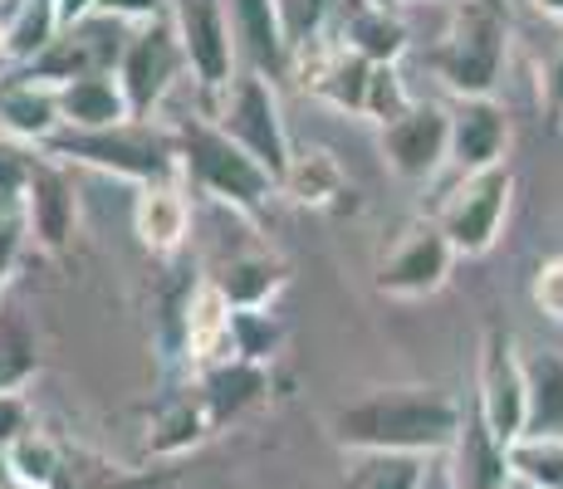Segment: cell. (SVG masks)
Wrapping results in <instances>:
<instances>
[{
	"mask_svg": "<svg viewBox=\"0 0 563 489\" xmlns=\"http://www.w3.org/2000/svg\"><path fill=\"white\" fill-rule=\"evenodd\" d=\"M505 157H510V113L495 103V93L456 98L451 103V167L471 177L485 167H505Z\"/></svg>",
	"mask_w": 563,
	"mask_h": 489,
	"instance_id": "cell-12",
	"label": "cell"
},
{
	"mask_svg": "<svg viewBox=\"0 0 563 489\" xmlns=\"http://www.w3.org/2000/svg\"><path fill=\"white\" fill-rule=\"evenodd\" d=\"M64 127V108H59V84L40 79L35 69L25 74H5L0 79V133L15 143H35L45 147L54 133Z\"/></svg>",
	"mask_w": 563,
	"mask_h": 489,
	"instance_id": "cell-14",
	"label": "cell"
},
{
	"mask_svg": "<svg viewBox=\"0 0 563 489\" xmlns=\"http://www.w3.org/2000/svg\"><path fill=\"white\" fill-rule=\"evenodd\" d=\"M339 40L349 49H358L363 59H373V64H397L411 45L402 15H397L393 5H383V0H349Z\"/></svg>",
	"mask_w": 563,
	"mask_h": 489,
	"instance_id": "cell-20",
	"label": "cell"
},
{
	"mask_svg": "<svg viewBox=\"0 0 563 489\" xmlns=\"http://www.w3.org/2000/svg\"><path fill=\"white\" fill-rule=\"evenodd\" d=\"M529 5H534L544 20H563V0H529Z\"/></svg>",
	"mask_w": 563,
	"mask_h": 489,
	"instance_id": "cell-43",
	"label": "cell"
},
{
	"mask_svg": "<svg viewBox=\"0 0 563 489\" xmlns=\"http://www.w3.org/2000/svg\"><path fill=\"white\" fill-rule=\"evenodd\" d=\"M231 323H235V303L216 289L211 275H201L197 285H191L187 303H181V333H187V357L191 363L211 367V363L235 357Z\"/></svg>",
	"mask_w": 563,
	"mask_h": 489,
	"instance_id": "cell-15",
	"label": "cell"
},
{
	"mask_svg": "<svg viewBox=\"0 0 563 489\" xmlns=\"http://www.w3.org/2000/svg\"><path fill=\"white\" fill-rule=\"evenodd\" d=\"M510 49V15L495 0H456L441 40L427 49V64L456 98L495 93Z\"/></svg>",
	"mask_w": 563,
	"mask_h": 489,
	"instance_id": "cell-2",
	"label": "cell"
},
{
	"mask_svg": "<svg viewBox=\"0 0 563 489\" xmlns=\"http://www.w3.org/2000/svg\"><path fill=\"white\" fill-rule=\"evenodd\" d=\"M59 108H64V127H84V133L133 123V103H128L123 84H118V69H93L59 84Z\"/></svg>",
	"mask_w": 563,
	"mask_h": 489,
	"instance_id": "cell-17",
	"label": "cell"
},
{
	"mask_svg": "<svg viewBox=\"0 0 563 489\" xmlns=\"http://www.w3.org/2000/svg\"><path fill=\"white\" fill-rule=\"evenodd\" d=\"M461 411L441 387H377L333 411V441L343 451H393V455H451L461 436Z\"/></svg>",
	"mask_w": 563,
	"mask_h": 489,
	"instance_id": "cell-1",
	"label": "cell"
},
{
	"mask_svg": "<svg viewBox=\"0 0 563 489\" xmlns=\"http://www.w3.org/2000/svg\"><path fill=\"white\" fill-rule=\"evenodd\" d=\"M539 103H544L549 123L563 127V45L544 59V69H539Z\"/></svg>",
	"mask_w": 563,
	"mask_h": 489,
	"instance_id": "cell-36",
	"label": "cell"
},
{
	"mask_svg": "<svg viewBox=\"0 0 563 489\" xmlns=\"http://www.w3.org/2000/svg\"><path fill=\"white\" fill-rule=\"evenodd\" d=\"M30 171H35V157H30L25 147H15L10 137H0V191L20 201V196H25Z\"/></svg>",
	"mask_w": 563,
	"mask_h": 489,
	"instance_id": "cell-35",
	"label": "cell"
},
{
	"mask_svg": "<svg viewBox=\"0 0 563 489\" xmlns=\"http://www.w3.org/2000/svg\"><path fill=\"white\" fill-rule=\"evenodd\" d=\"M417 103L407 89H402V74H397V64H373V84H367V123L387 127L393 118H402L407 108Z\"/></svg>",
	"mask_w": 563,
	"mask_h": 489,
	"instance_id": "cell-31",
	"label": "cell"
},
{
	"mask_svg": "<svg viewBox=\"0 0 563 489\" xmlns=\"http://www.w3.org/2000/svg\"><path fill=\"white\" fill-rule=\"evenodd\" d=\"M10 470H15V480L20 485H30V489H49V480L64 470V455H59V445H54L45 431H25L15 445H10Z\"/></svg>",
	"mask_w": 563,
	"mask_h": 489,
	"instance_id": "cell-29",
	"label": "cell"
},
{
	"mask_svg": "<svg viewBox=\"0 0 563 489\" xmlns=\"http://www.w3.org/2000/svg\"><path fill=\"white\" fill-rule=\"evenodd\" d=\"M529 299L544 319L563 323V255H549L544 265L534 269V285H529Z\"/></svg>",
	"mask_w": 563,
	"mask_h": 489,
	"instance_id": "cell-33",
	"label": "cell"
},
{
	"mask_svg": "<svg viewBox=\"0 0 563 489\" xmlns=\"http://www.w3.org/2000/svg\"><path fill=\"white\" fill-rule=\"evenodd\" d=\"M20 215H25V231L40 249H64L74 241L79 196H74L69 177L54 157H35V171H30L25 196H20Z\"/></svg>",
	"mask_w": 563,
	"mask_h": 489,
	"instance_id": "cell-13",
	"label": "cell"
},
{
	"mask_svg": "<svg viewBox=\"0 0 563 489\" xmlns=\"http://www.w3.org/2000/svg\"><path fill=\"white\" fill-rule=\"evenodd\" d=\"M25 215H5L0 221V289H5V279L15 275V259H20V249H25Z\"/></svg>",
	"mask_w": 563,
	"mask_h": 489,
	"instance_id": "cell-37",
	"label": "cell"
},
{
	"mask_svg": "<svg viewBox=\"0 0 563 489\" xmlns=\"http://www.w3.org/2000/svg\"><path fill=\"white\" fill-rule=\"evenodd\" d=\"M54 162H79V167H99L113 171L123 181L153 187V181H181V157H177V137L157 133L153 123H118V127H59L45 143Z\"/></svg>",
	"mask_w": 563,
	"mask_h": 489,
	"instance_id": "cell-4",
	"label": "cell"
},
{
	"mask_svg": "<svg viewBox=\"0 0 563 489\" xmlns=\"http://www.w3.org/2000/svg\"><path fill=\"white\" fill-rule=\"evenodd\" d=\"M5 485H15V470H10V455L0 451V489H5Z\"/></svg>",
	"mask_w": 563,
	"mask_h": 489,
	"instance_id": "cell-45",
	"label": "cell"
},
{
	"mask_svg": "<svg viewBox=\"0 0 563 489\" xmlns=\"http://www.w3.org/2000/svg\"><path fill=\"white\" fill-rule=\"evenodd\" d=\"M181 74H191V69H187V49H181L177 25L162 15L133 25V35H128V45H123V59H118V84H123L137 123H153L162 98L177 89Z\"/></svg>",
	"mask_w": 563,
	"mask_h": 489,
	"instance_id": "cell-7",
	"label": "cell"
},
{
	"mask_svg": "<svg viewBox=\"0 0 563 489\" xmlns=\"http://www.w3.org/2000/svg\"><path fill=\"white\" fill-rule=\"evenodd\" d=\"M40 373V343L15 303H0V391H20Z\"/></svg>",
	"mask_w": 563,
	"mask_h": 489,
	"instance_id": "cell-27",
	"label": "cell"
},
{
	"mask_svg": "<svg viewBox=\"0 0 563 489\" xmlns=\"http://www.w3.org/2000/svg\"><path fill=\"white\" fill-rule=\"evenodd\" d=\"M421 489H461L456 475H451L446 455H431V460H427V480H421Z\"/></svg>",
	"mask_w": 563,
	"mask_h": 489,
	"instance_id": "cell-40",
	"label": "cell"
},
{
	"mask_svg": "<svg viewBox=\"0 0 563 489\" xmlns=\"http://www.w3.org/2000/svg\"><path fill=\"white\" fill-rule=\"evenodd\" d=\"M49 489H84V485H79V475H74L69 465H64V470H59V475H54V480H49Z\"/></svg>",
	"mask_w": 563,
	"mask_h": 489,
	"instance_id": "cell-44",
	"label": "cell"
},
{
	"mask_svg": "<svg viewBox=\"0 0 563 489\" xmlns=\"http://www.w3.org/2000/svg\"><path fill=\"white\" fill-rule=\"evenodd\" d=\"M279 191L299 205H333L343 191H349V177H343V162L333 157L329 147H299L289 157V171L279 181Z\"/></svg>",
	"mask_w": 563,
	"mask_h": 489,
	"instance_id": "cell-23",
	"label": "cell"
},
{
	"mask_svg": "<svg viewBox=\"0 0 563 489\" xmlns=\"http://www.w3.org/2000/svg\"><path fill=\"white\" fill-rule=\"evenodd\" d=\"M211 279L235 309H269V299L289 285V269H285V259L265 255V249H245V255L221 259L211 269Z\"/></svg>",
	"mask_w": 563,
	"mask_h": 489,
	"instance_id": "cell-21",
	"label": "cell"
},
{
	"mask_svg": "<svg viewBox=\"0 0 563 489\" xmlns=\"http://www.w3.org/2000/svg\"><path fill=\"white\" fill-rule=\"evenodd\" d=\"M15 211H20V201H15V196L0 191V221H5V215H15Z\"/></svg>",
	"mask_w": 563,
	"mask_h": 489,
	"instance_id": "cell-46",
	"label": "cell"
},
{
	"mask_svg": "<svg viewBox=\"0 0 563 489\" xmlns=\"http://www.w3.org/2000/svg\"><path fill=\"white\" fill-rule=\"evenodd\" d=\"M10 69H20L15 54H10V35H5V20H0V79H5Z\"/></svg>",
	"mask_w": 563,
	"mask_h": 489,
	"instance_id": "cell-42",
	"label": "cell"
},
{
	"mask_svg": "<svg viewBox=\"0 0 563 489\" xmlns=\"http://www.w3.org/2000/svg\"><path fill=\"white\" fill-rule=\"evenodd\" d=\"M510 196H515L510 162L461 177V187L451 191L437 211V225L446 231V241L456 245V255H465V259L490 255L505 231V215H510Z\"/></svg>",
	"mask_w": 563,
	"mask_h": 489,
	"instance_id": "cell-6",
	"label": "cell"
},
{
	"mask_svg": "<svg viewBox=\"0 0 563 489\" xmlns=\"http://www.w3.org/2000/svg\"><path fill=\"white\" fill-rule=\"evenodd\" d=\"M231 343H235V357L265 363V357H275V347H279V323L269 319L265 309H235Z\"/></svg>",
	"mask_w": 563,
	"mask_h": 489,
	"instance_id": "cell-30",
	"label": "cell"
},
{
	"mask_svg": "<svg viewBox=\"0 0 563 489\" xmlns=\"http://www.w3.org/2000/svg\"><path fill=\"white\" fill-rule=\"evenodd\" d=\"M211 436H216V426H211V411H206L201 387H187V391H172V397L153 411V426H147L143 451L157 455V460H172V455L197 451V445L211 441Z\"/></svg>",
	"mask_w": 563,
	"mask_h": 489,
	"instance_id": "cell-18",
	"label": "cell"
},
{
	"mask_svg": "<svg viewBox=\"0 0 563 489\" xmlns=\"http://www.w3.org/2000/svg\"><path fill=\"white\" fill-rule=\"evenodd\" d=\"M427 455H393V451H349V470L339 489H421Z\"/></svg>",
	"mask_w": 563,
	"mask_h": 489,
	"instance_id": "cell-25",
	"label": "cell"
},
{
	"mask_svg": "<svg viewBox=\"0 0 563 489\" xmlns=\"http://www.w3.org/2000/svg\"><path fill=\"white\" fill-rule=\"evenodd\" d=\"M505 489H539V485H525V480H510V485H505Z\"/></svg>",
	"mask_w": 563,
	"mask_h": 489,
	"instance_id": "cell-47",
	"label": "cell"
},
{
	"mask_svg": "<svg viewBox=\"0 0 563 489\" xmlns=\"http://www.w3.org/2000/svg\"><path fill=\"white\" fill-rule=\"evenodd\" d=\"M133 231L143 249L153 255H177L191 235V205L181 181H153V187H137L133 201Z\"/></svg>",
	"mask_w": 563,
	"mask_h": 489,
	"instance_id": "cell-16",
	"label": "cell"
},
{
	"mask_svg": "<svg viewBox=\"0 0 563 489\" xmlns=\"http://www.w3.org/2000/svg\"><path fill=\"white\" fill-rule=\"evenodd\" d=\"M64 20H59V0H15V10L5 15V35L15 64H35L54 40H59Z\"/></svg>",
	"mask_w": 563,
	"mask_h": 489,
	"instance_id": "cell-26",
	"label": "cell"
},
{
	"mask_svg": "<svg viewBox=\"0 0 563 489\" xmlns=\"http://www.w3.org/2000/svg\"><path fill=\"white\" fill-rule=\"evenodd\" d=\"M99 489H172V475L157 470V475H118V480H103Z\"/></svg>",
	"mask_w": 563,
	"mask_h": 489,
	"instance_id": "cell-39",
	"label": "cell"
},
{
	"mask_svg": "<svg viewBox=\"0 0 563 489\" xmlns=\"http://www.w3.org/2000/svg\"><path fill=\"white\" fill-rule=\"evenodd\" d=\"M25 431H35V411H30L25 391H0V451H10Z\"/></svg>",
	"mask_w": 563,
	"mask_h": 489,
	"instance_id": "cell-34",
	"label": "cell"
},
{
	"mask_svg": "<svg viewBox=\"0 0 563 489\" xmlns=\"http://www.w3.org/2000/svg\"><path fill=\"white\" fill-rule=\"evenodd\" d=\"M475 407L490 421V431L510 445L525 436L529 421V382H525V357L510 329L490 323L481 338V367H475Z\"/></svg>",
	"mask_w": 563,
	"mask_h": 489,
	"instance_id": "cell-8",
	"label": "cell"
},
{
	"mask_svg": "<svg viewBox=\"0 0 563 489\" xmlns=\"http://www.w3.org/2000/svg\"><path fill=\"white\" fill-rule=\"evenodd\" d=\"M456 259H461L456 245L446 241L437 215H431V221H411L407 231L397 235V245L383 255L373 285H377V293H387V299H427V293H437L451 279Z\"/></svg>",
	"mask_w": 563,
	"mask_h": 489,
	"instance_id": "cell-10",
	"label": "cell"
},
{
	"mask_svg": "<svg viewBox=\"0 0 563 489\" xmlns=\"http://www.w3.org/2000/svg\"><path fill=\"white\" fill-rule=\"evenodd\" d=\"M5 489H30V485H20V480H15V485H5Z\"/></svg>",
	"mask_w": 563,
	"mask_h": 489,
	"instance_id": "cell-48",
	"label": "cell"
},
{
	"mask_svg": "<svg viewBox=\"0 0 563 489\" xmlns=\"http://www.w3.org/2000/svg\"><path fill=\"white\" fill-rule=\"evenodd\" d=\"M172 137H177L181 177L206 196H216L221 205H231V211L255 215L279 191V181L241 143H231L216 118H187V123L172 127Z\"/></svg>",
	"mask_w": 563,
	"mask_h": 489,
	"instance_id": "cell-3",
	"label": "cell"
},
{
	"mask_svg": "<svg viewBox=\"0 0 563 489\" xmlns=\"http://www.w3.org/2000/svg\"><path fill=\"white\" fill-rule=\"evenodd\" d=\"M383 162L397 181H431L451 162V108L441 103H411L402 118L383 127L377 137Z\"/></svg>",
	"mask_w": 563,
	"mask_h": 489,
	"instance_id": "cell-11",
	"label": "cell"
},
{
	"mask_svg": "<svg viewBox=\"0 0 563 489\" xmlns=\"http://www.w3.org/2000/svg\"><path fill=\"white\" fill-rule=\"evenodd\" d=\"M201 397H206V411H211V426H231L241 421L245 411L255 407L260 397L269 391V373L265 363H245V357H225V363H211L201 377Z\"/></svg>",
	"mask_w": 563,
	"mask_h": 489,
	"instance_id": "cell-19",
	"label": "cell"
},
{
	"mask_svg": "<svg viewBox=\"0 0 563 489\" xmlns=\"http://www.w3.org/2000/svg\"><path fill=\"white\" fill-rule=\"evenodd\" d=\"M279 5V20H285V40L289 49L305 45V40L323 35V20H329L333 0H275Z\"/></svg>",
	"mask_w": 563,
	"mask_h": 489,
	"instance_id": "cell-32",
	"label": "cell"
},
{
	"mask_svg": "<svg viewBox=\"0 0 563 489\" xmlns=\"http://www.w3.org/2000/svg\"><path fill=\"white\" fill-rule=\"evenodd\" d=\"M172 25L181 35V49H187V69L191 79L201 84V93L221 98L235 79V25L225 0H172Z\"/></svg>",
	"mask_w": 563,
	"mask_h": 489,
	"instance_id": "cell-9",
	"label": "cell"
},
{
	"mask_svg": "<svg viewBox=\"0 0 563 489\" xmlns=\"http://www.w3.org/2000/svg\"><path fill=\"white\" fill-rule=\"evenodd\" d=\"M235 25V45L255 59V69H285L289 64V40L285 20H279L275 0H225Z\"/></svg>",
	"mask_w": 563,
	"mask_h": 489,
	"instance_id": "cell-22",
	"label": "cell"
},
{
	"mask_svg": "<svg viewBox=\"0 0 563 489\" xmlns=\"http://www.w3.org/2000/svg\"><path fill=\"white\" fill-rule=\"evenodd\" d=\"M93 10H99V0H59V20L64 25H79V20H89Z\"/></svg>",
	"mask_w": 563,
	"mask_h": 489,
	"instance_id": "cell-41",
	"label": "cell"
},
{
	"mask_svg": "<svg viewBox=\"0 0 563 489\" xmlns=\"http://www.w3.org/2000/svg\"><path fill=\"white\" fill-rule=\"evenodd\" d=\"M525 382H529V421L525 431L539 436H563V353L539 347L525 357Z\"/></svg>",
	"mask_w": 563,
	"mask_h": 489,
	"instance_id": "cell-24",
	"label": "cell"
},
{
	"mask_svg": "<svg viewBox=\"0 0 563 489\" xmlns=\"http://www.w3.org/2000/svg\"><path fill=\"white\" fill-rule=\"evenodd\" d=\"M211 118L225 127V137H231V143H241L245 152H251L269 177L285 181L295 147H289L285 113H279V93H275V84L265 79V69L235 74L231 89L216 98Z\"/></svg>",
	"mask_w": 563,
	"mask_h": 489,
	"instance_id": "cell-5",
	"label": "cell"
},
{
	"mask_svg": "<svg viewBox=\"0 0 563 489\" xmlns=\"http://www.w3.org/2000/svg\"><path fill=\"white\" fill-rule=\"evenodd\" d=\"M93 15L123 20V25H143V20L162 15V0H99V10H93Z\"/></svg>",
	"mask_w": 563,
	"mask_h": 489,
	"instance_id": "cell-38",
	"label": "cell"
},
{
	"mask_svg": "<svg viewBox=\"0 0 563 489\" xmlns=\"http://www.w3.org/2000/svg\"><path fill=\"white\" fill-rule=\"evenodd\" d=\"M505 460H510V475L525 485L539 489H563V436H539V431H525L505 445Z\"/></svg>",
	"mask_w": 563,
	"mask_h": 489,
	"instance_id": "cell-28",
	"label": "cell"
}]
</instances>
